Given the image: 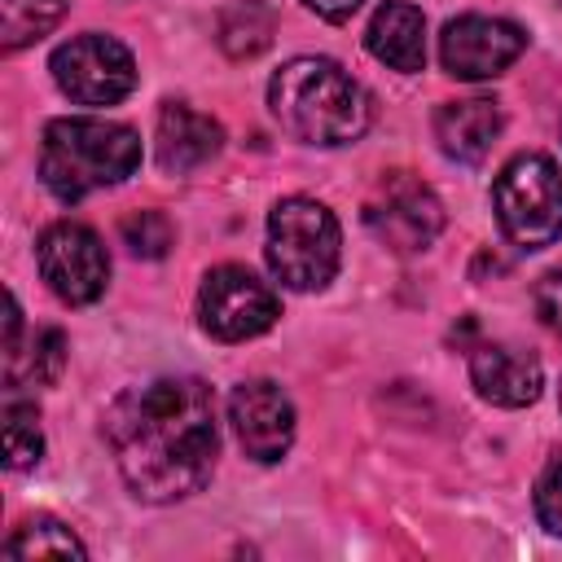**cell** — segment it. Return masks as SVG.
<instances>
[{
    "label": "cell",
    "instance_id": "6da1fadb",
    "mask_svg": "<svg viewBox=\"0 0 562 562\" xmlns=\"http://www.w3.org/2000/svg\"><path fill=\"white\" fill-rule=\"evenodd\" d=\"M105 439L132 496L149 505L206 487L220 457L215 395L198 378H154L127 386L105 413Z\"/></svg>",
    "mask_w": 562,
    "mask_h": 562
},
{
    "label": "cell",
    "instance_id": "7a4b0ae2",
    "mask_svg": "<svg viewBox=\"0 0 562 562\" xmlns=\"http://www.w3.org/2000/svg\"><path fill=\"white\" fill-rule=\"evenodd\" d=\"M272 119L303 145H347L369 127V92L329 57H294L268 83Z\"/></svg>",
    "mask_w": 562,
    "mask_h": 562
},
{
    "label": "cell",
    "instance_id": "3957f363",
    "mask_svg": "<svg viewBox=\"0 0 562 562\" xmlns=\"http://www.w3.org/2000/svg\"><path fill=\"white\" fill-rule=\"evenodd\" d=\"M140 167V136L114 119H53L40 140V180L57 202L123 184Z\"/></svg>",
    "mask_w": 562,
    "mask_h": 562
},
{
    "label": "cell",
    "instance_id": "277c9868",
    "mask_svg": "<svg viewBox=\"0 0 562 562\" xmlns=\"http://www.w3.org/2000/svg\"><path fill=\"white\" fill-rule=\"evenodd\" d=\"M268 268L285 290H325L342 259V228L316 198H281L268 215Z\"/></svg>",
    "mask_w": 562,
    "mask_h": 562
},
{
    "label": "cell",
    "instance_id": "5b68a950",
    "mask_svg": "<svg viewBox=\"0 0 562 562\" xmlns=\"http://www.w3.org/2000/svg\"><path fill=\"white\" fill-rule=\"evenodd\" d=\"M501 233L518 250H540L562 237V171L549 154H518L492 184Z\"/></svg>",
    "mask_w": 562,
    "mask_h": 562
},
{
    "label": "cell",
    "instance_id": "8992f818",
    "mask_svg": "<svg viewBox=\"0 0 562 562\" xmlns=\"http://www.w3.org/2000/svg\"><path fill=\"white\" fill-rule=\"evenodd\" d=\"M369 233L395 255H422L443 233V202L408 171H386L364 198Z\"/></svg>",
    "mask_w": 562,
    "mask_h": 562
},
{
    "label": "cell",
    "instance_id": "52a82bcc",
    "mask_svg": "<svg viewBox=\"0 0 562 562\" xmlns=\"http://www.w3.org/2000/svg\"><path fill=\"white\" fill-rule=\"evenodd\" d=\"M57 88L75 105H119L136 88V57L114 35L88 31L66 40L48 61Z\"/></svg>",
    "mask_w": 562,
    "mask_h": 562
},
{
    "label": "cell",
    "instance_id": "ba28073f",
    "mask_svg": "<svg viewBox=\"0 0 562 562\" xmlns=\"http://www.w3.org/2000/svg\"><path fill=\"white\" fill-rule=\"evenodd\" d=\"M198 316L202 329L220 342H246L263 329H272V321L281 316V303L272 294L268 281H259L250 268L241 263H220L202 277L198 290Z\"/></svg>",
    "mask_w": 562,
    "mask_h": 562
},
{
    "label": "cell",
    "instance_id": "9c48e42d",
    "mask_svg": "<svg viewBox=\"0 0 562 562\" xmlns=\"http://www.w3.org/2000/svg\"><path fill=\"white\" fill-rule=\"evenodd\" d=\"M35 263H40V277L48 281V290L70 307L97 303L105 294V281H110L105 241L79 220L48 224L35 241Z\"/></svg>",
    "mask_w": 562,
    "mask_h": 562
},
{
    "label": "cell",
    "instance_id": "30bf717a",
    "mask_svg": "<svg viewBox=\"0 0 562 562\" xmlns=\"http://www.w3.org/2000/svg\"><path fill=\"white\" fill-rule=\"evenodd\" d=\"M527 48L522 26L487 13H461L439 35V61L452 79H496Z\"/></svg>",
    "mask_w": 562,
    "mask_h": 562
},
{
    "label": "cell",
    "instance_id": "8fae6325",
    "mask_svg": "<svg viewBox=\"0 0 562 562\" xmlns=\"http://www.w3.org/2000/svg\"><path fill=\"white\" fill-rule=\"evenodd\" d=\"M228 422H233V435L246 448V457H255L263 465L281 461L290 452V443H294V404L268 378H250V382L233 386Z\"/></svg>",
    "mask_w": 562,
    "mask_h": 562
},
{
    "label": "cell",
    "instance_id": "7c38bea8",
    "mask_svg": "<svg viewBox=\"0 0 562 562\" xmlns=\"http://www.w3.org/2000/svg\"><path fill=\"white\" fill-rule=\"evenodd\" d=\"M470 382L487 404L501 408H522L540 395L544 369L531 351L509 347V342H483L470 351Z\"/></svg>",
    "mask_w": 562,
    "mask_h": 562
},
{
    "label": "cell",
    "instance_id": "4fadbf2b",
    "mask_svg": "<svg viewBox=\"0 0 562 562\" xmlns=\"http://www.w3.org/2000/svg\"><path fill=\"white\" fill-rule=\"evenodd\" d=\"M154 140H158L162 171L184 176V171H198L202 162H211L220 154L224 132H220V123L211 114H202V110H193L184 101H167L158 110V136Z\"/></svg>",
    "mask_w": 562,
    "mask_h": 562
},
{
    "label": "cell",
    "instance_id": "5bb4252c",
    "mask_svg": "<svg viewBox=\"0 0 562 562\" xmlns=\"http://www.w3.org/2000/svg\"><path fill=\"white\" fill-rule=\"evenodd\" d=\"M501 127H505V114L492 97L443 101L435 114V140L452 162H483V154L501 136Z\"/></svg>",
    "mask_w": 562,
    "mask_h": 562
},
{
    "label": "cell",
    "instance_id": "9a60e30c",
    "mask_svg": "<svg viewBox=\"0 0 562 562\" xmlns=\"http://www.w3.org/2000/svg\"><path fill=\"white\" fill-rule=\"evenodd\" d=\"M364 44L382 66H391L400 75L422 70L426 66V18H422V9H413L408 0L378 4L373 18H369Z\"/></svg>",
    "mask_w": 562,
    "mask_h": 562
},
{
    "label": "cell",
    "instance_id": "2e32d148",
    "mask_svg": "<svg viewBox=\"0 0 562 562\" xmlns=\"http://www.w3.org/2000/svg\"><path fill=\"white\" fill-rule=\"evenodd\" d=\"M66 364V338L57 329H31L26 347L18 342L13 351H4V386L22 391V386H48L61 378Z\"/></svg>",
    "mask_w": 562,
    "mask_h": 562
},
{
    "label": "cell",
    "instance_id": "e0dca14e",
    "mask_svg": "<svg viewBox=\"0 0 562 562\" xmlns=\"http://www.w3.org/2000/svg\"><path fill=\"white\" fill-rule=\"evenodd\" d=\"M220 35V48L228 53V57H259L268 44H272V35H277V13H272V4H263V0H237V4H228L224 13H220V26H215Z\"/></svg>",
    "mask_w": 562,
    "mask_h": 562
},
{
    "label": "cell",
    "instance_id": "ac0fdd59",
    "mask_svg": "<svg viewBox=\"0 0 562 562\" xmlns=\"http://www.w3.org/2000/svg\"><path fill=\"white\" fill-rule=\"evenodd\" d=\"M66 13V0H0V44L4 53H18L35 40H44Z\"/></svg>",
    "mask_w": 562,
    "mask_h": 562
},
{
    "label": "cell",
    "instance_id": "d6986e66",
    "mask_svg": "<svg viewBox=\"0 0 562 562\" xmlns=\"http://www.w3.org/2000/svg\"><path fill=\"white\" fill-rule=\"evenodd\" d=\"M4 553L9 558H88L83 540L66 522H57V518H31V522H22L9 536Z\"/></svg>",
    "mask_w": 562,
    "mask_h": 562
},
{
    "label": "cell",
    "instance_id": "ffe728a7",
    "mask_svg": "<svg viewBox=\"0 0 562 562\" xmlns=\"http://www.w3.org/2000/svg\"><path fill=\"white\" fill-rule=\"evenodd\" d=\"M44 452V430H40V413L35 404L18 400V391H9L4 404V465L9 470H31Z\"/></svg>",
    "mask_w": 562,
    "mask_h": 562
},
{
    "label": "cell",
    "instance_id": "44dd1931",
    "mask_svg": "<svg viewBox=\"0 0 562 562\" xmlns=\"http://www.w3.org/2000/svg\"><path fill=\"white\" fill-rule=\"evenodd\" d=\"M119 233H123V246L132 255H140V259H162L171 250V241H176V228H171V220L162 211H132L119 224Z\"/></svg>",
    "mask_w": 562,
    "mask_h": 562
},
{
    "label": "cell",
    "instance_id": "7402d4cb",
    "mask_svg": "<svg viewBox=\"0 0 562 562\" xmlns=\"http://www.w3.org/2000/svg\"><path fill=\"white\" fill-rule=\"evenodd\" d=\"M536 518L549 536H562V457H553L536 479Z\"/></svg>",
    "mask_w": 562,
    "mask_h": 562
},
{
    "label": "cell",
    "instance_id": "603a6c76",
    "mask_svg": "<svg viewBox=\"0 0 562 562\" xmlns=\"http://www.w3.org/2000/svg\"><path fill=\"white\" fill-rule=\"evenodd\" d=\"M531 303H536V316H540L553 334H562V268H553V272H544V277L536 281Z\"/></svg>",
    "mask_w": 562,
    "mask_h": 562
},
{
    "label": "cell",
    "instance_id": "cb8c5ba5",
    "mask_svg": "<svg viewBox=\"0 0 562 562\" xmlns=\"http://www.w3.org/2000/svg\"><path fill=\"white\" fill-rule=\"evenodd\" d=\"M316 18H325V22H347L364 0H303Z\"/></svg>",
    "mask_w": 562,
    "mask_h": 562
}]
</instances>
